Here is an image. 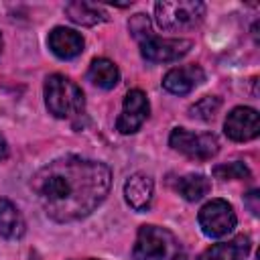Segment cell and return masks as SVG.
Listing matches in <instances>:
<instances>
[{
    "label": "cell",
    "mask_w": 260,
    "mask_h": 260,
    "mask_svg": "<svg viewBox=\"0 0 260 260\" xmlns=\"http://www.w3.org/2000/svg\"><path fill=\"white\" fill-rule=\"evenodd\" d=\"M112 171L108 165L81 156H61L35 173L30 189L53 221L87 217L108 195Z\"/></svg>",
    "instance_id": "1"
},
{
    "label": "cell",
    "mask_w": 260,
    "mask_h": 260,
    "mask_svg": "<svg viewBox=\"0 0 260 260\" xmlns=\"http://www.w3.org/2000/svg\"><path fill=\"white\" fill-rule=\"evenodd\" d=\"M45 104L55 118H75L85 110L81 87L61 73H53L45 81Z\"/></svg>",
    "instance_id": "2"
},
{
    "label": "cell",
    "mask_w": 260,
    "mask_h": 260,
    "mask_svg": "<svg viewBox=\"0 0 260 260\" xmlns=\"http://www.w3.org/2000/svg\"><path fill=\"white\" fill-rule=\"evenodd\" d=\"M132 256L134 260H181L183 248L173 232L158 225H140Z\"/></svg>",
    "instance_id": "3"
},
{
    "label": "cell",
    "mask_w": 260,
    "mask_h": 260,
    "mask_svg": "<svg viewBox=\"0 0 260 260\" xmlns=\"http://www.w3.org/2000/svg\"><path fill=\"white\" fill-rule=\"evenodd\" d=\"M154 14L162 30H187L203 20L205 4L199 0H160L154 4Z\"/></svg>",
    "instance_id": "4"
},
{
    "label": "cell",
    "mask_w": 260,
    "mask_h": 260,
    "mask_svg": "<svg viewBox=\"0 0 260 260\" xmlns=\"http://www.w3.org/2000/svg\"><path fill=\"white\" fill-rule=\"evenodd\" d=\"M169 144L191 160H209L219 150V142L215 134L211 132L193 134L185 128H175L169 136Z\"/></svg>",
    "instance_id": "5"
},
{
    "label": "cell",
    "mask_w": 260,
    "mask_h": 260,
    "mask_svg": "<svg viewBox=\"0 0 260 260\" xmlns=\"http://www.w3.org/2000/svg\"><path fill=\"white\" fill-rule=\"evenodd\" d=\"M197 221H199V228L205 236L209 238H223L228 236L236 223H238V217H236V211L234 207L223 201V199H211L207 201L199 215H197Z\"/></svg>",
    "instance_id": "6"
},
{
    "label": "cell",
    "mask_w": 260,
    "mask_h": 260,
    "mask_svg": "<svg viewBox=\"0 0 260 260\" xmlns=\"http://www.w3.org/2000/svg\"><path fill=\"white\" fill-rule=\"evenodd\" d=\"M193 43L189 39H160L148 37L140 41V55L150 63H171L189 53Z\"/></svg>",
    "instance_id": "7"
},
{
    "label": "cell",
    "mask_w": 260,
    "mask_h": 260,
    "mask_svg": "<svg viewBox=\"0 0 260 260\" xmlns=\"http://www.w3.org/2000/svg\"><path fill=\"white\" fill-rule=\"evenodd\" d=\"M148 112H150V106H148L146 93L142 89H130L124 98L122 114L116 120V130L120 134H134L136 130H140V126L148 118Z\"/></svg>",
    "instance_id": "8"
},
{
    "label": "cell",
    "mask_w": 260,
    "mask_h": 260,
    "mask_svg": "<svg viewBox=\"0 0 260 260\" xmlns=\"http://www.w3.org/2000/svg\"><path fill=\"white\" fill-rule=\"evenodd\" d=\"M223 132L234 142H248V140L256 138L260 132L258 112L254 108H248V106L234 108L223 122Z\"/></svg>",
    "instance_id": "9"
},
{
    "label": "cell",
    "mask_w": 260,
    "mask_h": 260,
    "mask_svg": "<svg viewBox=\"0 0 260 260\" xmlns=\"http://www.w3.org/2000/svg\"><path fill=\"white\" fill-rule=\"evenodd\" d=\"M203 81H205V73L199 65H181V67L171 69L162 77V87L171 93L185 95L193 91L197 85H201Z\"/></svg>",
    "instance_id": "10"
},
{
    "label": "cell",
    "mask_w": 260,
    "mask_h": 260,
    "mask_svg": "<svg viewBox=\"0 0 260 260\" xmlns=\"http://www.w3.org/2000/svg\"><path fill=\"white\" fill-rule=\"evenodd\" d=\"M49 49L59 57V59H73L83 51V37L73 30V28H65V26H55L49 32Z\"/></svg>",
    "instance_id": "11"
},
{
    "label": "cell",
    "mask_w": 260,
    "mask_h": 260,
    "mask_svg": "<svg viewBox=\"0 0 260 260\" xmlns=\"http://www.w3.org/2000/svg\"><path fill=\"white\" fill-rule=\"evenodd\" d=\"M152 193H154V183L148 175L136 173V175L128 177V181L124 183V197H126L128 205L136 211H142L150 205Z\"/></svg>",
    "instance_id": "12"
},
{
    "label": "cell",
    "mask_w": 260,
    "mask_h": 260,
    "mask_svg": "<svg viewBox=\"0 0 260 260\" xmlns=\"http://www.w3.org/2000/svg\"><path fill=\"white\" fill-rule=\"evenodd\" d=\"M250 254V238L238 236L230 242H219L209 246L199 260H246Z\"/></svg>",
    "instance_id": "13"
},
{
    "label": "cell",
    "mask_w": 260,
    "mask_h": 260,
    "mask_svg": "<svg viewBox=\"0 0 260 260\" xmlns=\"http://www.w3.org/2000/svg\"><path fill=\"white\" fill-rule=\"evenodd\" d=\"M24 230H26V223L18 207L12 201L0 197V236L8 240H18L22 238Z\"/></svg>",
    "instance_id": "14"
},
{
    "label": "cell",
    "mask_w": 260,
    "mask_h": 260,
    "mask_svg": "<svg viewBox=\"0 0 260 260\" xmlns=\"http://www.w3.org/2000/svg\"><path fill=\"white\" fill-rule=\"evenodd\" d=\"M87 77L93 85H98L102 89H112L120 81V71L114 61H110L106 57H98L91 61V65L87 69Z\"/></svg>",
    "instance_id": "15"
},
{
    "label": "cell",
    "mask_w": 260,
    "mask_h": 260,
    "mask_svg": "<svg viewBox=\"0 0 260 260\" xmlns=\"http://www.w3.org/2000/svg\"><path fill=\"white\" fill-rule=\"evenodd\" d=\"M65 14L69 16L71 22L81 24V26H95L108 18V14L100 6L89 4V2H79V0L65 4Z\"/></svg>",
    "instance_id": "16"
},
{
    "label": "cell",
    "mask_w": 260,
    "mask_h": 260,
    "mask_svg": "<svg viewBox=\"0 0 260 260\" xmlns=\"http://www.w3.org/2000/svg\"><path fill=\"white\" fill-rule=\"evenodd\" d=\"M209 179L203 175H185L177 181V191L187 201H199L209 193Z\"/></svg>",
    "instance_id": "17"
},
{
    "label": "cell",
    "mask_w": 260,
    "mask_h": 260,
    "mask_svg": "<svg viewBox=\"0 0 260 260\" xmlns=\"http://www.w3.org/2000/svg\"><path fill=\"white\" fill-rule=\"evenodd\" d=\"M219 106H221V100H219V98H215V95H205V98H201L199 102H195V104L189 108V116L195 118V120L209 122V120L215 118Z\"/></svg>",
    "instance_id": "18"
},
{
    "label": "cell",
    "mask_w": 260,
    "mask_h": 260,
    "mask_svg": "<svg viewBox=\"0 0 260 260\" xmlns=\"http://www.w3.org/2000/svg\"><path fill=\"white\" fill-rule=\"evenodd\" d=\"M213 175L223 181H236V179H248L250 169L242 160H234V162H223V165L213 167Z\"/></svg>",
    "instance_id": "19"
},
{
    "label": "cell",
    "mask_w": 260,
    "mask_h": 260,
    "mask_svg": "<svg viewBox=\"0 0 260 260\" xmlns=\"http://www.w3.org/2000/svg\"><path fill=\"white\" fill-rule=\"evenodd\" d=\"M128 28H130V32L138 39V41H144V39H148L150 37V18L146 16V14H142V12H138V14H134L130 20H128Z\"/></svg>",
    "instance_id": "20"
},
{
    "label": "cell",
    "mask_w": 260,
    "mask_h": 260,
    "mask_svg": "<svg viewBox=\"0 0 260 260\" xmlns=\"http://www.w3.org/2000/svg\"><path fill=\"white\" fill-rule=\"evenodd\" d=\"M258 191L254 189V191H250L248 195H246V205H248V209L252 211V215H258V211H260V203H258Z\"/></svg>",
    "instance_id": "21"
},
{
    "label": "cell",
    "mask_w": 260,
    "mask_h": 260,
    "mask_svg": "<svg viewBox=\"0 0 260 260\" xmlns=\"http://www.w3.org/2000/svg\"><path fill=\"white\" fill-rule=\"evenodd\" d=\"M8 156V142H6V138L0 134V160H4Z\"/></svg>",
    "instance_id": "22"
},
{
    "label": "cell",
    "mask_w": 260,
    "mask_h": 260,
    "mask_svg": "<svg viewBox=\"0 0 260 260\" xmlns=\"http://www.w3.org/2000/svg\"><path fill=\"white\" fill-rule=\"evenodd\" d=\"M0 51H2V35H0Z\"/></svg>",
    "instance_id": "23"
}]
</instances>
